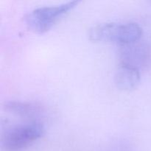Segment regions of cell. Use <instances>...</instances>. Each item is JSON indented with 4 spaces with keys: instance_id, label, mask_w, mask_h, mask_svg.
<instances>
[{
    "instance_id": "5",
    "label": "cell",
    "mask_w": 151,
    "mask_h": 151,
    "mask_svg": "<svg viewBox=\"0 0 151 151\" xmlns=\"http://www.w3.org/2000/svg\"><path fill=\"white\" fill-rule=\"evenodd\" d=\"M137 43L122 46L121 63L131 65L139 69V66L147 60L148 50L146 47Z\"/></svg>"
},
{
    "instance_id": "2",
    "label": "cell",
    "mask_w": 151,
    "mask_h": 151,
    "mask_svg": "<svg viewBox=\"0 0 151 151\" xmlns=\"http://www.w3.org/2000/svg\"><path fill=\"white\" fill-rule=\"evenodd\" d=\"M45 128L37 121L20 124L6 130L1 138L3 151H24L44 135Z\"/></svg>"
},
{
    "instance_id": "4",
    "label": "cell",
    "mask_w": 151,
    "mask_h": 151,
    "mask_svg": "<svg viewBox=\"0 0 151 151\" xmlns=\"http://www.w3.org/2000/svg\"><path fill=\"white\" fill-rule=\"evenodd\" d=\"M114 81L119 89L131 91L137 88L139 83V69L135 66L120 63L115 72Z\"/></svg>"
},
{
    "instance_id": "1",
    "label": "cell",
    "mask_w": 151,
    "mask_h": 151,
    "mask_svg": "<svg viewBox=\"0 0 151 151\" xmlns=\"http://www.w3.org/2000/svg\"><path fill=\"white\" fill-rule=\"evenodd\" d=\"M142 35V29L136 22H105L88 30V38L97 42H112L121 46L137 42Z\"/></svg>"
},
{
    "instance_id": "3",
    "label": "cell",
    "mask_w": 151,
    "mask_h": 151,
    "mask_svg": "<svg viewBox=\"0 0 151 151\" xmlns=\"http://www.w3.org/2000/svg\"><path fill=\"white\" fill-rule=\"evenodd\" d=\"M79 3L80 1L74 0L57 5L44 6L34 9L25 16L26 24L35 32H47Z\"/></svg>"
},
{
    "instance_id": "6",
    "label": "cell",
    "mask_w": 151,
    "mask_h": 151,
    "mask_svg": "<svg viewBox=\"0 0 151 151\" xmlns=\"http://www.w3.org/2000/svg\"><path fill=\"white\" fill-rule=\"evenodd\" d=\"M4 108L7 111L16 116L25 118H34L42 111L41 105L32 102L8 101L4 103Z\"/></svg>"
}]
</instances>
